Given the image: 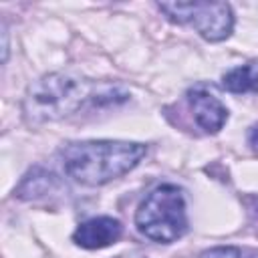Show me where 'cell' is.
<instances>
[{
    "label": "cell",
    "instance_id": "cell-13",
    "mask_svg": "<svg viewBox=\"0 0 258 258\" xmlns=\"http://www.w3.org/2000/svg\"><path fill=\"white\" fill-rule=\"evenodd\" d=\"M248 258H258V252H250V254H248Z\"/></svg>",
    "mask_w": 258,
    "mask_h": 258
},
{
    "label": "cell",
    "instance_id": "cell-2",
    "mask_svg": "<svg viewBox=\"0 0 258 258\" xmlns=\"http://www.w3.org/2000/svg\"><path fill=\"white\" fill-rule=\"evenodd\" d=\"M147 145L119 139L73 141L60 149V163L75 183L97 187L123 177L145 157Z\"/></svg>",
    "mask_w": 258,
    "mask_h": 258
},
{
    "label": "cell",
    "instance_id": "cell-5",
    "mask_svg": "<svg viewBox=\"0 0 258 258\" xmlns=\"http://www.w3.org/2000/svg\"><path fill=\"white\" fill-rule=\"evenodd\" d=\"M187 103L191 107V113H194L198 127L204 133L214 135L226 125L228 115H230L228 107L214 93H210L206 87L196 85L194 89H189L187 91Z\"/></svg>",
    "mask_w": 258,
    "mask_h": 258
},
{
    "label": "cell",
    "instance_id": "cell-12",
    "mask_svg": "<svg viewBox=\"0 0 258 258\" xmlns=\"http://www.w3.org/2000/svg\"><path fill=\"white\" fill-rule=\"evenodd\" d=\"M115 258H147L145 254H141L139 250H131V252H125V254H119Z\"/></svg>",
    "mask_w": 258,
    "mask_h": 258
},
{
    "label": "cell",
    "instance_id": "cell-6",
    "mask_svg": "<svg viewBox=\"0 0 258 258\" xmlns=\"http://www.w3.org/2000/svg\"><path fill=\"white\" fill-rule=\"evenodd\" d=\"M123 234V224L111 216H95L77 226L73 242L85 250H99L115 244Z\"/></svg>",
    "mask_w": 258,
    "mask_h": 258
},
{
    "label": "cell",
    "instance_id": "cell-1",
    "mask_svg": "<svg viewBox=\"0 0 258 258\" xmlns=\"http://www.w3.org/2000/svg\"><path fill=\"white\" fill-rule=\"evenodd\" d=\"M127 99L119 87L97 85L75 73H46L32 81L22 99V115L30 125H44L75 115L87 103Z\"/></svg>",
    "mask_w": 258,
    "mask_h": 258
},
{
    "label": "cell",
    "instance_id": "cell-10",
    "mask_svg": "<svg viewBox=\"0 0 258 258\" xmlns=\"http://www.w3.org/2000/svg\"><path fill=\"white\" fill-rule=\"evenodd\" d=\"M248 145L252 151L258 153V123H254L250 129H248Z\"/></svg>",
    "mask_w": 258,
    "mask_h": 258
},
{
    "label": "cell",
    "instance_id": "cell-7",
    "mask_svg": "<svg viewBox=\"0 0 258 258\" xmlns=\"http://www.w3.org/2000/svg\"><path fill=\"white\" fill-rule=\"evenodd\" d=\"M60 187H62V183L52 171H48L44 167H32L20 179V183L14 187V198L24 200V202L42 200L52 194H58Z\"/></svg>",
    "mask_w": 258,
    "mask_h": 258
},
{
    "label": "cell",
    "instance_id": "cell-9",
    "mask_svg": "<svg viewBox=\"0 0 258 258\" xmlns=\"http://www.w3.org/2000/svg\"><path fill=\"white\" fill-rule=\"evenodd\" d=\"M200 258H240V248L236 246H214L200 252Z\"/></svg>",
    "mask_w": 258,
    "mask_h": 258
},
{
    "label": "cell",
    "instance_id": "cell-3",
    "mask_svg": "<svg viewBox=\"0 0 258 258\" xmlns=\"http://www.w3.org/2000/svg\"><path fill=\"white\" fill-rule=\"evenodd\" d=\"M135 226L141 236L157 244H171L185 236L189 224L181 187L173 183L153 187L135 212Z\"/></svg>",
    "mask_w": 258,
    "mask_h": 258
},
{
    "label": "cell",
    "instance_id": "cell-8",
    "mask_svg": "<svg viewBox=\"0 0 258 258\" xmlns=\"http://www.w3.org/2000/svg\"><path fill=\"white\" fill-rule=\"evenodd\" d=\"M222 89L230 93H256L258 95V58L234 67L222 75Z\"/></svg>",
    "mask_w": 258,
    "mask_h": 258
},
{
    "label": "cell",
    "instance_id": "cell-4",
    "mask_svg": "<svg viewBox=\"0 0 258 258\" xmlns=\"http://www.w3.org/2000/svg\"><path fill=\"white\" fill-rule=\"evenodd\" d=\"M157 8L167 20L191 26L208 42H222L234 30V12L228 2H157Z\"/></svg>",
    "mask_w": 258,
    "mask_h": 258
},
{
    "label": "cell",
    "instance_id": "cell-11",
    "mask_svg": "<svg viewBox=\"0 0 258 258\" xmlns=\"http://www.w3.org/2000/svg\"><path fill=\"white\" fill-rule=\"evenodd\" d=\"M8 58V30H6V24L2 22V60L6 62Z\"/></svg>",
    "mask_w": 258,
    "mask_h": 258
}]
</instances>
